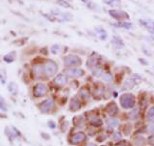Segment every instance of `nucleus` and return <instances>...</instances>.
I'll use <instances>...</instances> for the list:
<instances>
[{"instance_id": "nucleus-3", "label": "nucleus", "mask_w": 154, "mask_h": 146, "mask_svg": "<svg viewBox=\"0 0 154 146\" xmlns=\"http://www.w3.org/2000/svg\"><path fill=\"white\" fill-rule=\"evenodd\" d=\"M64 64L66 67L77 66L81 64V58L77 55H67L64 58Z\"/></svg>"}, {"instance_id": "nucleus-30", "label": "nucleus", "mask_w": 154, "mask_h": 146, "mask_svg": "<svg viewBox=\"0 0 154 146\" xmlns=\"http://www.w3.org/2000/svg\"><path fill=\"white\" fill-rule=\"evenodd\" d=\"M149 142L154 145V136H152L149 137Z\"/></svg>"}, {"instance_id": "nucleus-5", "label": "nucleus", "mask_w": 154, "mask_h": 146, "mask_svg": "<svg viewBox=\"0 0 154 146\" xmlns=\"http://www.w3.org/2000/svg\"><path fill=\"white\" fill-rule=\"evenodd\" d=\"M47 93V87L44 83H38L34 87V95L36 97H42Z\"/></svg>"}, {"instance_id": "nucleus-4", "label": "nucleus", "mask_w": 154, "mask_h": 146, "mask_svg": "<svg viewBox=\"0 0 154 146\" xmlns=\"http://www.w3.org/2000/svg\"><path fill=\"white\" fill-rule=\"evenodd\" d=\"M109 15L112 16V18L118 20H122V19H126L129 18L125 12L121 11V10H111L109 11Z\"/></svg>"}, {"instance_id": "nucleus-1", "label": "nucleus", "mask_w": 154, "mask_h": 146, "mask_svg": "<svg viewBox=\"0 0 154 146\" xmlns=\"http://www.w3.org/2000/svg\"><path fill=\"white\" fill-rule=\"evenodd\" d=\"M58 70L57 64L53 61H47L42 65V72H44V76H52L56 74Z\"/></svg>"}, {"instance_id": "nucleus-25", "label": "nucleus", "mask_w": 154, "mask_h": 146, "mask_svg": "<svg viewBox=\"0 0 154 146\" xmlns=\"http://www.w3.org/2000/svg\"><path fill=\"white\" fill-rule=\"evenodd\" d=\"M118 26H121V27H123V28H127V29H129L132 27V24L130 22H121V24L118 25Z\"/></svg>"}, {"instance_id": "nucleus-13", "label": "nucleus", "mask_w": 154, "mask_h": 146, "mask_svg": "<svg viewBox=\"0 0 154 146\" xmlns=\"http://www.w3.org/2000/svg\"><path fill=\"white\" fill-rule=\"evenodd\" d=\"M118 111V106L115 103H111V104L108 106V109H107V112L110 115V116H113Z\"/></svg>"}, {"instance_id": "nucleus-31", "label": "nucleus", "mask_w": 154, "mask_h": 146, "mask_svg": "<svg viewBox=\"0 0 154 146\" xmlns=\"http://www.w3.org/2000/svg\"><path fill=\"white\" fill-rule=\"evenodd\" d=\"M86 146H96V145L95 143H88Z\"/></svg>"}, {"instance_id": "nucleus-26", "label": "nucleus", "mask_w": 154, "mask_h": 146, "mask_svg": "<svg viewBox=\"0 0 154 146\" xmlns=\"http://www.w3.org/2000/svg\"><path fill=\"white\" fill-rule=\"evenodd\" d=\"M93 76H97V78H101L102 76V70L101 69H96V70H95V72H93Z\"/></svg>"}, {"instance_id": "nucleus-19", "label": "nucleus", "mask_w": 154, "mask_h": 146, "mask_svg": "<svg viewBox=\"0 0 154 146\" xmlns=\"http://www.w3.org/2000/svg\"><path fill=\"white\" fill-rule=\"evenodd\" d=\"M107 125L109 127H112V128H115V126L118 124V121L117 119H114V118H110V119H107Z\"/></svg>"}, {"instance_id": "nucleus-17", "label": "nucleus", "mask_w": 154, "mask_h": 146, "mask_svg": "<svg viewBox=\"0 0 154 146\" xmlns=\"http://www.w3.org/2000/svg\"><path fill=\"white\" fill-rule=\"evenodd\" d=\"M97 62V60L96 58L95 57H91L89 60H88V62H87V66L90 68V69H93V68H95L96 66V63Z\"/></svg>"}, {"instance_id": "nucleus-18", "label": "nucleus", "mask_w": 154, "mask_h": 146, "mask_svg": "<svg viewBox=\"0 0 154 146\" xmlns=\"http://www.w3.org/2000/svg\"><path fill=\"white\" fill-rule=\"evenodd\" d=\"M105 2L108 4V5L113 6V7H118L121 5V0H106Z\"/></svg>"}, {"instance_id": "nucleus-21", "label": "nucleus", "mask_w": 154, "mask_h": 146, "mask_svg": "<svg viewBox=\"0 0 154 146\" xmlns=\"http://www.w3.org/2000/svg\"><path fill=\"white\" fill-rule=\"evenodd\" d=\"M97 34H98V36H99V38L101 40H106L107 37H108V35H107V32L105 31L104 29H101V28L98 29Z\"/></svg>"}, {"instance_id": "nucleus-8", "label": "nucleus", "mask_w": 154, "mask_h": 146, "mask_svg": "<svg viewBox=\"0 0 154 146\" xmlns=\"http://www.w3.org/2000/svg\"><path fill=\"white\" fill-rule=\"evenodd\" d=\"M53 106H54L53 101L51 100V99H47V100L44 101L40 105V109L41 112H47V111H49L51 109H52Z\"/></svg>"}, {"instance_id": "nucleus-28", "label": "nucleus", "mask_w": 154, "mask_h": 146, "mask_svg": "<svg viewBox=\"0 0 154 146\" xmlns=\"http://www.w3.org/2000/svg\"><path fill=\"white\" fill-rule=\"evenodd\" d=\"M121 139V135L119 133H115V134L113 136V139L114 140H119Z\"/></svg>"}, {"instance_id": "nucleus-29", "label": "nucleus", "mask_w": 154, "mask_h": 146, "mask_svg": "<svg viewBox=\"0 0 154 146\" xmlns=\"http://www.w3.org/2000/svg\"><path fill=\"white\" fill-rule=\"evenodd\" d=\"M58 49H59V46H54L52 48V52L53 53H57L58 52Z\"/></svg>"}, {"instance_id": "nucleus-15", "label": "nucleus", "mask_w": 154, "mask_h": 146, "mask_svg": "<svg viewBox=\"0 0 154 146\" xmlns=\"http://www.w3.org/2000/svg\"><path fill=\"white\" fill-rule=\"evenodd\" d=\"M90 122H91V124H93V125H96V126H100L102 125V120L97 117V116H93L90 118Z\"/></svg>"}, {"instance_id": "nucleus-12", "label": "nucleus", "mask_w": 154, "mask_h": 146, "mask_svg": "<svg viewBox=\"0 0 154 146\" xmlns=\"http://www.w3.org/2000/svg\"><path fill=\"white\" fill-rule=\"evenodd\" d=\"M70 107V109L72 111H76V110H78L80 109V102H79V100L76 97L71 100Z\"/></svg>"}, {"instance_id": "nucleus-22", "label": "nucleus", "mask_w": 154, "mask_h": 146, "mask_svg": "<svg viewBox=\"0 0 154 146\" xmlns=\"http://www.w3.org/2000/svg\"><path fill=\"white\" fill-rule=\"evenodd\" d=\"M101 79H103L105 82H111V81L113 80L112 76H111L110 74H104V75H102Z\"/></svg>"}, {"instance_id": "nucleus-7", "label": "nucleus", "mask_w": 154, "mask_h": 146, "mask_svg": "<svg viewBox=\"0 0 154 146\" xmlns=\"http://www.w3.org/2000/svg\"><path fill=\"white\" fill-rule=\"evenodd\" d=\"M52 14L54 15V16L57 19L61 20V21H66V20H70L72 19L71 15L70 14H67V13H63V12H60V11H52Z\"/></svg>"}, {"instance_id": "nucleus-11", "label": "nucleus", "mask_w": 154, "mask_h": 146, "mask_svg": "<svg viewBox=\"0 0 154 146\" xmlns=\"http://www.w3.org/2000/svg\"><path fill=\"white\" fill-rule=\"evenodd\" d=\"M67 82V78L66 76V75L64 74H60L54 79V83L59 85V86H63V85H65Z\"/></svg>"}, {"instance_id": "nucleus-20", "label": "nucleus", "mask_w": 154, "mask_h": 146, "mask_svg": "<svg viewBox=\"0 0 154 146\" xmlns=\"http://www.w3.org/2000/svg\"><path fill=\"white\" fill-rule=\"evenodd\" d=\"M147 120L149 122L154 123V107L149 109L148 112H147Z\"/></svg>"}, {"instance_id": "nucleus-27", "label": "nucleus", "mask_w": 154, "mask_h": 146, "mask_svg": "<svg viewBox=\"0 0 154 146\" xmlns=\"http://www.w3.org/2000/svg\"><path fill=\"white\" fill-rule=\"evenodd\" d=\"M4 60H5V61H7V62H13L14 61V56H11V55H7V56H5L4 57Z\"/></svg>"}, {"instance_id": "nucleus-32", "label": "nucleus", "mask_w": 154, "mask_h": 146, "mask_svg": "<svg viewBox=\"0 0 154 146\" xmlns=\"http://www.w3.org/2000/svg\"><path fill=\"white\" fill-rule=\"evenodd\" d=\"M80 1H82V2L87 3V2H89V1H91V0H80Z\"/></svg>"}, {"instance_id": "nucleus-9", "label": "nucleus", "mask_w": 154, "mask_h": 146, "mask_svg": "<svg viewBox=\"0 0 154 146\" xmlns=\"http://www.w3.org/2000/svg\"><path fill=\"white\" fill-rule=\"evenodd\" d=\"M86 139V135L84 134L82 132H79V133H76L73 136H71V143L72 144H78L80 142L85 140Z\"/></svg>"}, {"instance_id": "nucleus-10", "label": "nucleus", "mask_w": 154, "mask_h": 146, "mask_svg": "<svg viewBox=\"0 0 154 146\" xmlns=\"http://www.w3.org/2000/svg\"><path fill=\"white\" fill-rule=\"evenodd\" d=\"M140 22L145 29L148 30L150 33H154V21L153 20H151V19H141Z\"/></svg>"}, {"instance_id": "nucleus-14", "label": "nucleus", "mask_w": 154, "mask_h": 146, "mask_svg": "<svg viewBox=\"0 0 154 146\" xmlns=\"http://www.w3.org/2000/svg\"><path fill=\"white\" fill-rule=\"evenodd\" d=\"M33 72L36 76L40 78V76H44V72H42V66L41 65H35L33 68Z\"/></svg>"}, {"instance_id": "nucleus-24", "label": "nucleus", "mask_w": 154, "mask_h": 146, "mask_svg": "<svg viewBox=\"0 0 154 146\" xmlns=\"http://www.w3.org/2000/svg\"><path fill=\"white\" fill-rule=\"evenodd\" d=\"M58 3H59L62 7H64V8H70V4H68L67 2H66L65 0H58Z\"/></svg>"}, {"instance_id": "nucleus-16", "label": "nucleus", "mask_w": 154, "mask_h": 146, "mask_svg": "<svg viewBox=\"0 0 154 146\" xmlns=\"http://www.w3.org/2000/svg\"><path fill=\"white\" fill-rule=\"evenodd\" d=\"M113 45L115 46V48H118V49H122L123 48V43L122 41L119 39L118 37H114L113 39Z\"/></svg>"}, {"instance_id": "nucleus-23", "label": "nucleus", "mask_w": 154, "mask_h": 146, "mask_svg": "<svg viewBox=\"0 0 154 146\" xmlns=\"http://www.w3.org/2000/svg\"><path fill=\"white\" fill-rule=\"evenodd\" d=\"M129 115H130V119H132V120L138 119V117H139V110L136 109H134V111H132V112Z\"/></svg>"}, {"instance_id": "nucleus-2", "label": "nucleus", "mask_w": 154, "mask_h": 146, "mask_svg": "<svg viewBox=\"0 0 154 146\" xmlns=\"http://www.w3.org/2000/svg\"><path fill=\"white\" fill-rule=\"evenodd\" d=\"M119 102H121V105L123 109H131L135 105V97L129 93L123 94L121 97Z\"/></svg>"}, {"instance_id": "nucleus-6", "label": "nucleus", "mask_w": 154, "mask_h": 146, "mask_svg": "<svg viewBox=\"0 0 154 146\" xmlns=\"http://www.w3.org/2000/svg\"><path fill=\"white\" fill-rule=\"evenodd\" d=\"M66 75L70 76V78H80L84 75V71L82 69H77V68H71L66 71Z\"/></svg>"}]
</instances>
